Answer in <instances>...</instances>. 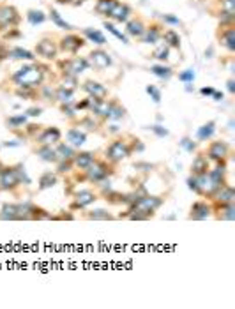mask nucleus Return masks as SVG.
Here are the masks:
<instances>
[{
  "mask_svg": "<svg viewBox=\"0 0 235 309\" xmlns=\"http://www.w3.org/2000/svg\"><path fill=\"white\" fill-rule=\"evenodd\" d=\"M44 68H41L39 64H28L23 66L11 76L13 83L16 87H28V88H37L43 85L44 81Z\"/></svg>",
  "mask_w": 235,
  "mask_h": 309,
  "instance_id": "obj_1",
  "label": "nucleus"
},
{
  "mask_svg": "<svg viewBox=\"0 0 235 309\" xmlns=\"http://www.w3.org/2000/svg\"><path fill=\"white\" fill-rule=\"evenodd\" d=\"M131 156H133V148H131L129 136L113 138V140L106 145V148H104V159L113 166L126 161V159L131 158Z\"/></svg>",
  "mask_w": 235,
  "mask_h": 309,
  "instance_id": "obj_2",
  "label": "nucleus"
},
{
  "mask_svg": "<svg viewBox=\"0 0 235 309\" xmlns=\"http://www.w3.org/2000/svg\"><path fill=\"white\" fill-rule=\"evenodd\" d=\"M81 178L87 182H91V184H101V182L108 180V178L113 175V165H110V163L106 161V159H94V163H92L91 166H89L87 170H83L81 172Z\"/></svg>",
  "mask_w": 235,
  "mask_h": 309,
  "instance_id": "obj_3",
  "label": "nucleus"
},
{
  "mask_svg": "<svg viewBox=\"0 0 235 309\" xmlns=\"http://www.w3.org/2000/svg\"><path fill=\"white\" fill-rule=\"evenodd\" d=\"M207 156V159L214 165L218 163H228L230 156H232V147H230L228 141L225 140H212L211 143L207 145L203 152Z\"/></svg>",
  "mask_w": 235,
  "mask_h": 309,
  "instance_id": "obj_4",
  "label": "nucleus"
},
{
  "mask_svg": "<svg viewBox=\"0 0 235 309\" xmlns=\"http://www.w3.org/2000/svg\"><path fill=\"white\" fill-rule=\"evenodd\" d=\"M99 200V195L94 189H78L73 193V200L69 203V212H78L89 208L92 203H96Z\"/></svg>",
  "mask_w": 235,
  "mask_h": 309,
  "instance_id": "obj_5",
  "label": "nucleus"
},
{
  "mask_svg": "<svg viewBox=\"0 0 235 309\" xmlns=\"http://www.w3.org/2000/svg\"><path fill=\"white\" fill-rule=\"evenodd\" d=\"M21 186L20 175H18L16 165L4 166L2 172H0V191L6 193H14Z\"/></svg>",
  "mask_w": 235,
  "mask_h": 309,
  "instance_id": "obj_6",
  "label": "nucleus"
},
{
  "mask_svg": "<svg viewBox=\"0 0 235 309\" xmlns=\"http://www.w3.org/2000/svg\"><path fill=\"white\" fill-rule=\"evenodd\" d=\"M20 218L21 221H46L51 219L46 208L36 205L32 202H20Z\"/></svg>",
  "mask_w": 235,
  "mask_h": 309,
  "instance_id": "obj_7",
  "label": "nucleus"
},
{
  "mask_svg": "<svg viewBox=\"0 0 235 309\" xmlns=\"http://www.w3.org/2000/svg\"><path fill=\"white\" fill-rule=\"evenodd\" d=\"M212 215V205L209 200H196V202L191 203L189 207V214L188 219L189 221H205Z\"/></svg>",
  "mask_w": 235,
  "mask_h": 309,
  "instance_id": "obj_8",
  "label": "nucleus"
},
{
  "mask_svg": "<svg viewBox=\"0 0 235 309\" xmlns=\"http://www.w3.org/2000/svg\"><path fill=\"white\" fill-rule=\"evenodd\" d=\"M58 141H62V131L55 126H44L39 135L34 138L36 145H57Z\"/></svg>",
  "mask_w": 235,
  "mask_h": 309,
  "instance_id": "obj_9",
  "label": "nucleus"
},
{
  "mask_svg": "<svg viewBox=\"0 0 235 309\" xmlns=\"http://www.w3.org/2000/svg\"><path fill=\"white\" fill-rule=\"evenodd\" d=\"M89 60L83 57H73V58H66V60L61 62V68L64 71V74L67 76H76L78 74H81L83 71L89 69Z\"/></svg>",
  "mask_w": 235,
  "mask_h": 309,
  "instance_id": "obj_10",
  "label": "nucleus"
},
{
  "mask_svg": "<svg viewBox=\"0 0 235 309\" xmlns=\"http://www.w3.org/2000/svg\"><path fill=\"white\" fill-rule=\"evenodd\" d=\"M20 20L21 16L14 6H0V30L16 27Z\"/></svg>",
  "mask_w": 235,
  "mask_h": 309,
  "instance_id": "obj_11",
  "label": "nucleus"
},
{
  "mask_svg": "<svg viewBox=\"0 0 235 309\" xmlns=\"http://www.w3.org/2000/svg\"><path fill=\"white\" fill-rule=\"evenodd\" d=\"M36 53L39 55V57L46 58V60H53V58H57V55H58V44L55 43V41L44 37V39L37 41Z\"/></svg>",
  "mask_w": 235,
  "mask_h": 309,
  "instance_id": "obj_12",
  "label": "nucleus"
},
{
  "mask_svg": "<svg viewBox=\"0 0 235 309\" xmlns=\"http://www.w3.org/2000/svg\"><path fill=\"white\" fill-rule=\"evenodd\" d=\"M85 46V39H81L76 34H67L61 39L58 43V51H64V53H78L81 48Z\"/></svg>",
  "mask_w": 235,
  "mask_h": 309,
  "instance_id": "obj_13",
  "label": "nucleus"
},
{
  "mask_svg": "<svg viewBox=\"0 0 235 309\" xmlns=\"http://www.w3.org/2000/svg\"><path fill=\"white\" fill-rule=\"evenodd\" d=\"M108 101V113H106V122H119L122 120V118H126V115H128V110H126V106L122 104L121 101H117V99H106Z\"/></svg>",
  "mask_w": 235,
  "mask_h": 309,
  "instance_id": "obj_14",
  "label": "nucleus"
},
{
  "mask_svg": "<svg viewBox=\"0 0 235 309\" xmlns=\"http://www.w3.org/2000/svg\"><path fill=\"white\" fill-rule=\"evenodd\" d=\"M209 202L212 205H226V203H235V189L230 184H225Z\"/></svg>",
  "mask_w": 235,
  "mask_h": 309,
  "instance_id": "obj_15",
  "label": "nucleus"
},
{
  "mask_svg": "<svg viewBox=\"0 0 235 309\" xmlns=\"http://www.w3.org/2000/svg\"><path fill=\"white\" fill-rule=\"evenodd\" d=\"M209 170H211V161H209L207 156H205L203 152H198V154L193 158L191 175L193 177H201V175H207Z\"/></svg>",
  "mask_w": 235,
  "mask_h": 309,
  "instance_id": "obj_16",
  "label": "nucleus"
},
{
  "mask_svg": "<svg viewBox=\"0 0 235 309\" xmlns=\"http://www.w3.org/2000/svg\"><path fill=\"white\" fill-rule=\"evenodd\" d=\"M0 221H21L20 203L14 202L0 203Z\"/></svg>",
  "mask_w": 235,
  "mask_h": 309,
  "instance_id": "obj_17",
  "label": "nucleus"
},
{
  "mask_svg": "<svg viewBox=\"0 0 235 309\" xmlns=\"http://www.w3.org/2000/svg\"><path fill=\"white\" fill-rule=\"evenodd\" d=\"M96 159V154L91 150H76V154H74L73 158V166L74 170H80V172H83V170H87L89 166L94 163Z\"/></svg>",
  "mask_w": 235,
  "mask_h": 309,
  "instance_id": "obj_18",
  "label": "nucleus"
},
{
  "mask_svg": "<svg viewBox=\"0 0 235 309\" xmlns=\"http://www.w3.org/2000/svg\"><path fill=\"white\" fill-rule=\"evenodd\" d=\"M81 212V218L87 219V221H113L115 215L111 212H108L106 208H83Z\"/></svg>",
  "mask_w": 235,
  "mask_h": 309,
  "instance_id": "obj_19",
  "label": "nucleus"
},
{
  "mask_svg": "<svg viewBox=\"0 0 235 309\" xmlns=\"http://www.w3.org/2000/svg\"><path fill=\"white\" fill-rule=\"evenodd\" d=\"M131 14H133V11H131V7H129L128 4L117 2L113 6V9L110 11L108 18H111V20L117 21V23H126V21L131 18Z\"/></svg>",
  "mask_w": 235,
  "mask_h": 309,
  "instance_id": "obj_20",
  "label": "nucleus"
},
{
  "mask_svg": "<svg viewBox=\"0 0 235 309\" xmlns=\"http://www.w3.org/2000/svg\"><path fill=\"white\" fill-rule=\"evenodd\" d=\"M87 135L89 133H85L83 129L80 128H69L66 133V143H69L73 148H80L85 145V141H87Z\"/></svg>",
  "mask_w": 235,
  "mask_h": 309,
  "instance_id": "obj_21",
  "label": "nucleus"
},
{
  "mask_svg": "<svg viewBox=\"0 0 235 309\" xmlns=\"http://www.w3.org/2000/svg\"><path fill=\"white\" fill-rule=\"evenodd\" d=\"M212 218L218 219V221H233L235 219V203L212 205Z\"/></svg>",
  "mask_w": 235,
  "mask_h": 309,
  "instance_id": "obj_22",
  "label": "nucleus"
},
{
  "mask_svg": "<svg viewBox=\"0 0 235 309\" xmlns=\"http://www.w3.org/2000/svg\"><path fill=\"white\" fill-rule=\"evenodd\" d=\"M89 64H92L96 69H106L111 66V57L108 55V51L104 50H94L91 51V55H89Z\"/></svg>",
  "mask_w": 235,
  "mask_h": 309,
  "instance_id": "obj_23",
  "label": "nucleus"
},
{
  "mask_svg": "<svg viewBox=\"0 0 235 309\" xmlns=\"http://www.w3.org/2000/svg\"><path fill=\"white\" fill-rule=\"evenodd\" d=\"M58 184V173L53 170H46L39 175V180H37V191H46L51 189Z\"/></svg>",
  "mask_w": 235,
  "mask_h": 309,
  "instance_id": "obj_24",
  "label": "nucleus"
},
{
  "mask_svg": "<svg viewBox=\"0 0 235 309\" xmlns=\"http://www.w3.org/2000/svg\"><path fill=\"white\" fill-rule=\"evenodd\" d=\"M83 90L87 92L91 98H96V99H106L108 98V88L104 87V85H101L99 81H94V80L85 81Z\"/></svg>",
  "mask_w": 235,
  "mask_h": 309,
  "instance_id": "obj_25",
  "label": "nucleus"
},
{
  "mask_svg": "<svg viewBox=\"0 0 235 309\" xmlns=\"http://www.w3.org/2000/svg\"><path fill=\"white\" fill-rule=\"evenodd\" d=\"M34 154L39 156V159H43L44 163H51V165H55V163L58 161L57 152H55V145H36Z\"/></svg>",
  "mask_w": 235,
  "mask_h": 309,
  "instance_id": "obj_26",
  "label": "nucleus"
},
{
  "mask_svg": "<svg viewBox=\"0 0 235 309\" xmlns=\"http://www.w3.org/2000/svg\"><path fill=\"white\" fill-rule=\"evenodd\" d=\"M76 124H78V128L83 129L85 133H98L101 122L92 113H85L81 118H78Z\"/></svg>",
  "mask_w": 235,
  "mask_h": 309,
  "instance_id": "obj_27",
  "label": "nucleus"
},
{
  "mask_svg": "<svg viewBox=\"0 0 235 309\" xmlns=\"http://www.w3.org/2000/svg\"><path fill=\"white\" fill-rule=\"evenodd\" d=\"M55 152H57L58 161H73L74 154H76V148H73L69 143H66V141H58V143L55 145Z\"/></svg>",
  "mask_w": 235,
  "mask_h": 309,
  "instance_id": "obj_28",
  "label": "nucleus"
},
{
  "mask_svg": "<svg viewBox=\"0 0 235 309\" xmlns=\"http://www.w3.org/2000/svg\"><path fill=\"white\" fill-rule=\"evenodd\" d=\"M145 23L141 18H133V20H128L126 21V32L133 37H141L145 32Z\"/></svg>",
  "mask_w": 235,
  "mask_h": 309,
  "instance_id": "obj_29",
  "label": "nucleus"
},
{
  "mask_svg": "<svg viewBox=\"0 0 235 309\" xmlns=\"http://www.w3.org/2000/svg\"><path fill=\"white\" fill-rule=\"evenodd\" d=\"M161 36H163L161 25H151V27L145 28L141 39H143V43H147V44H156L159 39H161Z\"/></svg>",
  "mask_w": 235,
  "mask_h": 309,
  "instance_id": "obj_30",
  "label": "nucleus"
},
{
  "mask_svg": "<svg viewBox=\"0 0 235 309\" xmlns=\"http://www.w3.org/2000/svg\"><path fill=\"white\" fill-rule=\"evenodd\" d=\"M219 41H221V46H225L228 51L235 50V30L232 25H228V27H225V30H221Z\"/></svg>",
  "mask_w": 235,
  "mask_h": 309,
  "instance_id": "obj_31",
  "label": "nucleus"
},
{
  "mask_svg": "<svg viewBox=\"0 0 235 309\" xmlns=\"http://www.w3.org/2000/svg\"><path fill=\"white\" fill-rule=\"evenodd\" d=\"M161 39L165 41V44L168 48H181V36H179L177 30H173V28H168V30H163V36Z\"/></svg>",
  "mask_w": 235,
  "mask_h": 309,
  "instance_id": "obj_32",
  "label": "nucleus"
},
{
  "mask_svg": "<svg viewBox=\"0 0 235 309\" xmlns=\"http://www.w3.org/2000/svg\"><path fill=\"white\" fill-rule=\"evenodd\" d=\"M28 122V117L25 113L21 115H11V117L6 118V126L7 129H11V131H16V129H21L25 124Z\"/></svg>",
  "mask_w": 235,
  "mask_h": 309,
  "instance_id": "obj_33",
  "label": "nucleus"
},
{
  "mask_svg": "<svg viewBox=\"0 0 235 309\" xmlns=\"http://www.w3.org/2000/svg\"><path fill=\"white\" fill-rule=\"evenodd\" d=\"M214 133H216V122H214V120H209L207 124H203V126H201V128L198 129V133H196V138H198L200 141L211 140Z\"/></svg>",
  "mask_w": 235,
  "mask_h": 309,
  "instance_id": "obj_34",
  "label": "nucleus"
},
{
  "mask_svg": "<svg viewBox=\"0 0 235 309\" xmlns=\"http://www.w3.org/2000/svg\"><path fill=\"white\" fill-rule=\"evenodd\" d=\"M9 55L11 58H14V60H34V53L28 50H23V48H13V50H9Z\"/></svg>",
  "mask_w": 235,
  "mask_h": 309,
  "instance_id": "obj_35",
  "label": "nucleus"
},
{
  "mask_svg": "<svg viewBox=\"0 0 235 309\" xmlns=\"http://www.w3.org/2000/svg\"><path fill=\"white\" fill-rule=\"evenodd\" d=\"M115 4H117V0H98V2H96V13L108 16Z\"/></svg>",
  "mask_w": 235,
  "mask_h": 309,
  "instance_id": "obj_36",
  "label": "nucleus"
},
{
  "mask_svg": "<svg viewBox=\"0 0 235 309\" xmlns=\"http://www.w3.org/2000/svg\"><path fill=\"white\" fill-rule=\"evenodd\" d=\"M83 36L89 37L91 41H94L96 44H104V43H106V37L103 36V32L96 30V28H85Z\"/></svg>",
  "mask_w": 235,
  "mask_h": 309,
  "instance_id": "obj_37",
  "label": "nucleus"
},
{
  "mask_svg": "<svg viewBox=\"0 0 235 309\" xmlns=\"http://www.w3.org/2000/svg\"><path fill=\"white\" fill-rule=\"evenodd\" d=\"M27 20L31 21L32 25H41V23H44V20H46V14H44L43 11L31 9L27 13Z\"/></svg>",
  "mask_w": 235,
  "mask_h": 309,
  "instance_id": "obj_38",
  "label": "nucleus"
},
{
  "mask_svg": "<svg viewBox=\"0 0 235 309\" xmlns=\"http://www.w3.org/2000/svg\"><path fill=\"white\" fill-rule=\"evenodd\" d=\"M43 128H44V126H41V124H28V122H27V124L21 128V131H25V136H27V138L34 140V138L39 135Z\"/></svg>",
  "mask_w": 235,
  "mask_h": 309,
  "instance_id": "obj_39",
  "label": "nucleus"
},
{
  "mask_svg": "<svg viewBox=\"0 0 235 309\" xmlns=\"http://www.w3.org/2000/svg\"><path fill=\"white\" fill-rule=\"evenodd\" d=\"M73 94H74L73 90H67V88H64V87H58L57 90H55V101L67 103V101L73 99Z\"/></svg>",
  "mask_w": 235,
  "mask_h": 309,
  "instance_id": "obj_40",
  "label": "nucleus"
},
{
  "mask_svg": "<svg viewBox=\"0 0 235 309\" xmlns=\"http://www.w3.org/2000/svg\"><path fill=\"white\" fill-rule=\"evenodd\" d=\"M151 71L156 74V76L163 78V80H168V78H171V74H173L171 73V69L166 68V66H152Z\"/></svg>",
  "mask_w": 235,
  "mask_h": 309,
  "instance_id": "obj_41",
  "label": "nucleus"
},
{
  "mask_svg": "<svg viewBox=\"0 0 235 309\" xmlns=\"http://www.w3.org/2000/svg\"><path fill=\"white\" fill-rule=\"evenodd\" d=\"M50 18L55 21V25H58V27H61V28H64V30H71V28H73L69 23H67L66 20H62V16H61V14H58L55 9H50Z\"/></svg>",
  "mask_w": 235,
  "mask_h": 309,
  "instance_id": "obj_42",
  "label": "nucleus"
},
{
  "mask_svg": "<svg viewBox=\"0 0 235 309\" xmlns=\"http://www.w3.org/2000/svg\"><path fill=\"white\" fill-rule=\"evenodd\" d=\"M55 165H57V170H55V172H57L58 175H67L74 170L73 161H57Z\"/></svg>",
  "mask_w": 235,
  "mask_h": 309,
  "instance_id": "obj_43",
  "label": "nucleus"
},
{
  "mask_svg": "<svg viewBox=\"0 0 235 309\" xmlns=\"http://www.w3.org/2000/svg\"><path fill=\"white\" fill-rule=\"evenodd\" d=\"M168 55H170V48L166 46V44H161V46H158L154 50V53H152V57L158 58V60H168Z\"/></svg>",
  "mask_w": 235,
  "mask_h": 309,
  "instance_id": "obj_44",
  "label": "nucleus"
},
{
  "mask_svg": "<svg viewBox=\"0 0 235 309\" xmlns=\"http://www.w3.org/2000/svg\"><path fill=\"white\" fill-rule=\"evenodd\" d=\"M61 111L64 115H67L69 118H76V110H74V101L71 99V101L67 103H61Z\"/></svg>",
  "mask_w": 235,
  "mask_h": 309,
  "instance_id": "obj_45",
  "label": "nucleus"
},
{
  "mask_svg": "<svg viewBox=\"0 0 235 309\" xmlns=\"http://www.w3.org/2000/svg\"><path fill=\"white\" fill-rule=\"evenodd\" d=\"M104 28H108V32H111V34H113L115 37H117V39H121V41H122V43H124V44H129V39H128V36H126V34H122V32H119L117 28H115V27H113V25H111V23H108V21H106V23H104Z\"/></svg>",
  "mask_w": 235,
  "mask_h": 309,
  "instance_id": "obj_46",
  "label": "nucleus"
},
{
  "mask_svg": "<svg viewBox=\"0 0 235 309\" xmlns=\"http://www.w3.org/2000/svg\"><path fill=\"white\" fill-rule=\"evenodd\" d=\"M221 11L228 16H235V0H221Z\"/></svg>",
  "mask_w": 235,
  "mask_h": 309,
  "instance_id": "obj_47",
  "label": "nucleus"
},
{
  "mask_svg": "<svg viewBox=\"0 0 235 309\" xmlns=\"http://www.w3.org/2000/svg\"><path fill=\"white\" fill-rule=\"evenodd\" d=\"M147 94L151 96L152 101H154V103L161 101V92H159V88H156L154 85H149V87H147Z\"/></svg>",
  "mask_w": 235,
  "mask_h": 309,
  "instance_id": "obj_48",
  "label": "nucleus"
},
{
  "mask_svg": "<svg viewBox=\"0 0 235 309\" xmlns=\"http://www.w3.org/2000/svg\"><path fill=\"white\" fill-rule=\"evenodd\" d=\"M179 80L184 81V83H191L193 80H195V73H193V69H186L184 73L179 74Z\"/></svg>",
  "mask_w": 235,
  "mask_h": 309,
  "instance_id": "obj_49",
  "label": "nucleus"
},
{
  "mask_svg": "<svg viewBox=\"0 0 235 309\" xmlns=\"http://www.w3.org/2000/svg\"><path fill=\"white\" fill-rule=\"evenodd\" d=\"M181 145H182V147H184L188 152H193V150L196 148V143H193V141L189 140V138H184V140L181 141Z\"/></svg>",
  "mask_w": 235,
  "mask_h": 309,
  "instance_id": "obj_50",
  "label": "nucleus"
},
{
  "mask_svg": "<svg viewBox=\"0 0 235 309\" xmlns=\"http://www.w3.org/2000/svg\"><path fill=\"white\" fill-rule=\"evenodd\" d=\"M152 131H154L156 133V135H158V136H168V135H170V133H168V129H165V128H163V126H152Z\"/></svg>",
  "mask_w": 235,
  "mask_h": 309,
  "instance_id": "obj_51",
  "label": "nucleus"
},
{
  "mask_svg": "<svg viewBox=\"0 0 235 309\" xmlns=\"http://www.w3.org/2000/svg\"><path fill=\"white\" fill-rule=\"evenodd\" d=\"M43 113V110H41L39 106H34V108H28L27 111H25V115L27 117H39V115Z\"/></svg>",
  "mask_w": 235,
  "mask_h": 309,
  "instance_id": "obj_52",
  "label": "nucleus"
},
{
  "mask_svg": "<svg viewBox=\"0 0 235 309\" xmlns=\"http://www.w3.org/2000/svg\"><path fill=\"white\" fill-rule=\"evenodd\" d=\"M200 92H201L203 96H212V94H214V88H212V87H203Z\"/></svg>",
  "mask_w": 235,
  "mask_h": 309,
  "instance_id": "obj_53",
  "label": "nucleus"
},
{
  "mask_svg": "<svg viewBox=\"0 0 235 309\" xmlns=\"http://www.w3.org/2000/svg\"><path fill=\"white\" fill-rule=\"evenodd\" d=\"M163 20L168 21V23H175V25L179 23V20H177V18H173V16H163Z\"/></svg>",
  "mask_w": 235,
  "mask_h": 309,
  "instance_id": "obj_54",
  "label": "nucleus"
},
{
  "mask_svg": "<svg viewBox=\"0 0 235 309\" xmlns=\"http://www.w3.org/2000/svg\"><path fill=\"white\" fill-rule=\"evenodd\" d=\"M228 90H230V94H233V92H235V85H233V80H228Z\"/></svg>",
  "mask_w": 235,
  "mask_h": 309,
  "instance_id": "obj_55",
  "label": "nucleus"
},
{
  "mask_svg": "<svg viewBox=\"0 0 235 309\" xmlns=\"http://www.w3.org/2000/svg\"><path fill=\"white\" fill-rule=\"evenodd\" d=\"M4 166H6V165H4V163L0 161V172H2V168H4Z\"/></svg>",
  "mask_w": 235,
  "mask_h": 309,
  "instance_id": "obj_56",
  "label": "nucleus"
}]
</instances>
